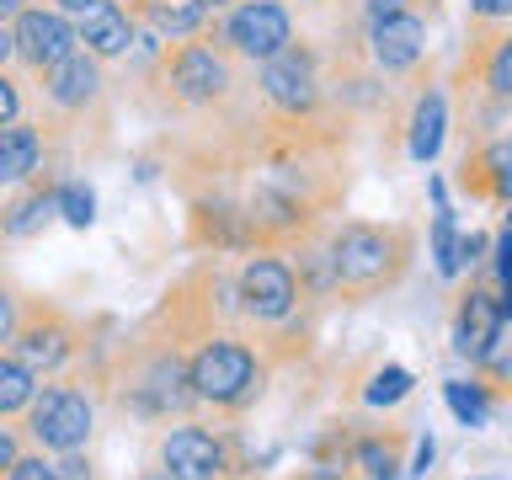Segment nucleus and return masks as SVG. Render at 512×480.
<instances>
[{"instance_id": "f257e3e1", "label": "nucleus", "mask_w": 512, "mask_h": 480, "mask_svg": "<svg viewBox=\"0 0 512 480\" xmlns=\"http://www.w3.org/2000/svg\"><path fill=\"white\" fill-rule=\"evenodd\" d=\"M246 64H240L230 48H224L214 32H198V38H176V43H155L150 64H144V96L160 118L176 123H208L219 118L224 107L240 102L246 91Z\"/></svg>"}, {"instance_id": "f03ea898", "label": "nucleus", "mask_w": 512, "mask_h": 480, "mask_svg": "<svg viewBox=\"0 0 512 480\" xmlns=\"http://www.w3.org/2000/svg\"><path fill=\"white\" fill-rule=\"evenodd\" d=\"M32 112L48 144H54V160L70 166V160L86 150L102 155L112 144V80H107V64L91 59L86 48L70 54L64 64H54L48 75L32 80Z\"/></svg>"}, {"instance_id": "7ed1b4c3", "label": "nucleus", "mask_w": 512, "mask_h": 480, "mask_svg": "<svg viewBox=\"0 0 512 480\" xmlns=\"http://www.w3.org/2000/svg\"><path fill=\"white\" fill-rule=\"evenodd\" d=\"M331 283L342 304H368L395 294L416 267V230L395 219H342L326 230Z\"/></svg>"}, {"instance_id": "20e7f679", "label": "nucleus", "mask_w": 512, "mask_h": 480, "mask_svg": "<svg viewBox=\"0 0 512 480\" xmlns=\"http://www.w3.org/2000/svg\"><path fill=\"white\" fill-rule=\"evenodd\" d=\"M187 374H192L198 411H214L219 422H235V416H246L267 395L272 358L246 326H219L214 336H203L187 352Z\"/></svg>"}, {"instance_id": "39448f33", "label": "nucleus", "mask_w": 512, "mask_h": 480, "mask_svg": "<svg viewBox=\"0 0 512 480\" xmlns=\"http://www.w3.org/2000/svg\"><path fill=\"white\" fill-rule=\"evenodd\" d=\"M251 102L278 123H310L326 118V64H320V48L294 38L283 54H272L267 64L251 70Z\"/></svg>"}, {"instance_id": "423d86ee", "label": "nucleus", "mask_w": 512, "mask_h": 480, "mask_svg": "<svg viewBox=\"0 0 512 480\" xmlns=\"http://www.w3.org/2000/svg\"><path fill=\"white\" fill-rule=\"evenodd\" d=\"M230 304L246 331H283L299 320L304 283L288 251H246V262L230 278Z\"/></svg>"}, {"instance_id": "0eeeda50", "label": "nucleus", "mask_w": 512, "mask_h": 480, "mask_svg": "<svg viewBox=\"0 0 512 480\" xmlns=\"http://www.w3.org/2000/svg\"><path fill=\"white\" fill-rule=\"evenodd\" d=\"M22 432L32 448H43V454H80V448H91L96 438V395L91 384H80L75 374H59V379H43L38 395H32V406L22 416Z\"/></svg>"}, {"instance_id": "6e6552de", "label": "nucleus", "mask_w": 512, "mask_h": 480, "mask_svg": "<svg viewBox=\"0 0 512 480\" xmlns=\"http://www.w3.org/2000/svg\"><path fill=\"white\" fill-rule=\"evenodd\" d=\"M11 352L38 379L75 374V368L86 363V320H80L75 310H64L59 299L27 294V310H22V326H16Z\"/></svg>"}, {"instance_id": "1a4fd4ad", "label": "nucleus", "mask_w": 512, "mask_h": 480, "mask_svg": "<svg viewBox=\"0 0 512 480\" xmlns=\"http://www.w3.org/2000/svg\"><path fill=\"white\" fill-rule=\"evenodd\" d=\"M155 464L171 470V480H246L240 448L230 427H208L198 416H182L171 432H160Z\"/></svg>"}, {"instance_id": "9d476101", "label": "nucleus", "mask_w": 512, "mask_h": 480, "mask_svg": "<svg viewBox=\"0 0 512 480\" xmlns=\"http://www.w3.org/2000/svg\"><path fill=\"white\" fill-rule=\"evenodd\" d=\"M208 32H214L246 70L267 64L272 54H283V48L299 38L288 0H235L230 11H219L214 22H208Z\"/></svg>"}, {"instance_id": "9b49d317", "label": "nucleus", "mask_w": 512, "mask_h": 480, "mask_svg": "<svg viewBox=\"0 0 512 480\" xmlns=\"http://www.w3.org/2000/svg\"><path fill=\"white\" fill-rule=\"evenodd\" d=\"M363 54L379 80H422L432 70V27L422 11H390L363 27Z\"/></svg>"}, {"instance_id": "f8f14e48", "label": "nucleus", "mask_w": 512, "mask_h": 480, "mask_svg": "<svg viewBox=\"0 0 512 480\" xmlns=\"http://www.w3.org/2000/svg\"><path fill=\"white\" fill-rule=\"evenodd\" d=\"M11 48H16V70L27 80L48 75L54 64H64L70 54H80V32H75V16H64L54 6H27L22 16L11 22Z\"/></svg>"}, {"instance_id": "ddd939ff", "label": "nucleus", "mask_w": 512, "mask_h": 480, "mask_svg": "<svg viewBox=\"0 0 512 480\" xmlns=\"http://www.w3.org/2000/svg\"><path fill=\"white\" fill-rule=\"evenodd\" d=\"M454 80L512 112V27H470Z\"/></svg>"}, {"instance_id": "4468645a", "label": "nucleus", "mask_w": 512, "mask_h": 480, "mask_svg": "<svg viewBox=\"0 0 512 480\" xmlns=\"http://www.w3.org/2000/svg\"><path fill=\"white\" fill-rule=\"evenodd\" d=\"M59 182H64V166L48 160L43 176H32L27 187H11L0 198V240L16 246V240H32L48 219L59 214Z\"/></svg>"}, {"instance_id": "2eb2a0df", "label": "nucleus", "mask_w": 512, "mask_h": 480, "mask_svg": "<svg viewBox=\"0 0 512 480\" xmlns=\"http://www.w3.org/2000/svg\"><path fill=\"white\" fill-rule=\"evenodd\" d=\"M75 32H80V48L102 64H123L139 54V22L128 11V0H91L75 16Z\"/></svg>"}, {"instance_id": "dca6fc26", "label": "nucleus", "mask_w": 512, "mask_h": 480, "mask_svg": "<svg viewBox=\"0 0 512 480\" xmlns=\"http://www.w3.org/2000/svg\"><path fill=\"white\" fill-rule=\"evenodd\" d=\"M459 187L480 203H512V134H496L486 144H470L459 160Z\"/></svg>"}, {"instance_id": "f3484780", "label": "nucleus", "mask_w": 512, "mask_h": 480, "mask_svg": "<svg viewBox=\"0 0 512 480\" xmlns=\"http://www.w3.org/2000/svg\"><path fill=\"white\" fill-rule=\"evenodd\" d=\"M54 160V144L32 118H16V123H0V192L11 187H27L32 176H43V166ZM59 166V160H54Z\"/></svg>"}, {"instance_id": "a211bd4d", "label": "nucleus", "mask_w": 512, "mask_h": 480, "mask_svg": "<svg viewBox=\"0 0 512 480\" xmlns=\"http://www.w3.org/2000/svg\"><path fill=\"white\" fill-rule=\"evenodd\" d=\"M502 326H507L502 299H491L486 288H470V294H464V304H459V320H454L459 352H464V358H475V363H486L491 347L502 342Z\"/></svg>"}, {"instance_id": "6ab92c4d", "label": "nucleus", "mask_w": 512, "mask_h": 480, "mask_svg": "<svg viewBox=\"0 0 512 480\" xmlns=\"http://www.w3.org/2000/svg\"><path fill=\"white\" fill-rule=\"evenodd\" d=\"M443 128H448V96L432 86V80H422V91H416L411 102V118H406V150L411 160H438L443 150Z\"/></svg>"}, {"instance_id": "aec40b11", "label": "nucleus", "mask_w": 512, "mask_h": 480, "mask_svg": "<svg viewBox=\"0 0 512 480\" xmlns=\"http://www.w3.org/2000/svg\"><path fill=\"white\" fill-rule=\"evenodd\" d=\"M38 374L16 358V352L6 347L0 352V422H22L27 416V406H32V395H38Z\"/></svg>"}, {"instance_id": "412c9836", "label": "nucleus", "mask_w": 512, "mask_h": 480, "mask_svg": "<svg viewBox=\"0 0 512 480\" xmlns=\"http://www.w3.org/2000/svg\"><path fill=\"white\" fill-rule=\"evenodd\" d=\"M27 107H32V80L16 64H0V123L27 118Z\"/></svg>"}, {"instance_id": "4be33fe9", "label": "nucleus", "mask_w": 512, "mask_h": 480, "mask_svg": "<svg viewBox=\"0 0 512 480\" xmlns=\"http://www.w3.org/2000/svg\"><path fill=\"white\" fill-rule=\"evenodd\" d=\"M59 219L75 224V230H86V224L96 219V192L86 182H75V176H64V182H59Z\"/></svg>"}, {"instance_id": "5701e85b", "label": "nucleus", "mask_w": 512, "mask_h": 480, "mask_svg": "<svg viewBox=\"0 0 512 480\" xmlns=\"http://www.w3.org/2000/svg\"><path fill=\"white\" fill-rule=\"evenodd\" d=\"M22 310H27V288L11 278V272H0V352L16 342V326H22Z\"/></svg>"}, {"instance_id": "b1692460", "label": "nucleus", "mask_w": 512, "mask_h": 480, "mask_svg": "<svg viewBox=\"0 0 512 480\" xmlns=\"http://www.w3.org/2000/svg\"><path fill=\"white\" fill-rule=\"evenodd\" d=\"M358 470L368 475V480H395L400 475V443H374V438H363L358 443Z\"/></svg>"}, {"instance_id": "393cba45", "label": "nucleus", "mask_w": 512, "mask_h": 480, "mask_svg": "<svg viewBox=\"0 0 512 480\" xmlns=\"http://www.w3.org/2000/svg\"><path fill=\"white\" fill-rule=\"evenodd\" d=\"M432 256H438L443 278L459 272V235H454V214H448V208H438V219H432Z\"/></svg>"}, {"instance_id": "a878e982", "label": "nucleus", "mask_w": 512, "mask_h": 480, "mask_svg": "<svg viewBox=\"0 0 512 480\" xmlns=\"http://www.w3.org/2000/svg\"><path fill=\"white\" fill-rule=\"evenodd\" d=\"M0 480H54V454H43V448H32V443H27V448H22V459H16Z\"/></svg>"}, {"instance_id": "bb28decb", "label": "nucleus", "mask_w": 512, "mask_h": 480, "mask_svg": "<svg viewBox=\"0 0 512 480\" xmlns=\"http://www.w3.org/2000/svg\"><path fill=\"white\" fill-rule=\"evenodd\" d=\"M470 27H512V0H470Z\"/></svg>"}, {"instance_id": "cd10ccee", "label": "nucleus", "mask_w": 512, "mask_h": 480, "mask_svg": "<svg viewBox=\"0 0 512 480\" xmlns=\"http://www.w3.org/2000/svg\"><path fill=\"white\" fill-rule=\"evenodd\" d=\"M54 480H96L91 448H80V454H59V459H54Z\"/></svg>"}, {"instance_id": "c85d7f7f", "label": "nucleus", "mask_w": 512, "mask_h": 480, "mask_svg": "<svg viewBox=\"0 0 512 480\" xmlns=\"http://www.w3.org/2000/svg\"><path fill=\"white\" fill-rule=\"evenodd\" d=\"M22 448H27V432H22V422H0V475H6L11 464L22 459Z\"/></svg>"}, {"instance_id": "c756f323", "label": "nucleus", "mask_w": 512, "mask_h": 480, "mask_svg": "<svg viewBox=\"0 0 512 480\" xmlns=\"http://www.w3.org/2000/svg\"><path fill=\"white\" fill-rule=\"evenodd\" d=\"M288 480H352V475L336 470V464H315V470H299V475H288Z\"/></svg>"}, {"instance_id": "7c9ffc66", "label": "nucleus", "mask_w": 512, "mask_h": 480, "mask_svg": "<svg viewBox=\"0 0 512 480\" xmlns=\"http://www.w3.org/2000/svg\"><path fill=\"white\" fill-rule=\"evenodd\" d=\"M496 272H502V283L512 278V230L502 235V246H496Z\"/></svg>"}, {"instance_id": "2f4dec72", "label": "nucleus", "mask_w": 512, "mask_h": 480, "mask_svg": "<svg viewBox=\"0 0 512 480\" xmlns=\"http://www.w3.org/2000/svg\"><path fill=\"white\" fill-rule=\"evenodd\" d=\"M27 6H38V0H0V22H16Z\"/></svg>"}, {"instance_id": "473e14b6", "label": "nucleus", "mask_w": 512, "mask_h": 480, "mask_svg": "<svg viewBox=\"0 0 512 480\" xmlns=\"http://www.w3.org/2000/svg\"><path fill=\"white\" fill-rule=\"evenodd\" d=\"M43 6H54V11H64V16H80L91 0H43Z\"/></svg>"}, {"instance_id": "72a5a7b5", "label": "nucleus", "mask_w": 512, "mask_h": 480, "mask_svg": "<svg viewBox=\"0 0 512 480\" xmlns=\"http://www.w3.org/2000/svg\"><path fill=\"white\" fill-rule=\"evenodd\" d=\"M16 48H11V22H0V64H11Z\"/></svg>"}, {"instance_id": "f704fd0d", "label": "nucleus", "mask_w": 512, "mask_h": 480, "mask_svg": "<svg viewBox=\"0 0 512 480\" xmlns=\"http://www.w3.org/2000/svg\"><path fill=\"white\" fill-rule=\"evenodd\" d=\"M198 6H203L208 16H219V11H230V6H235V0H198Z\"/></svg>"}, {"instance_id": "c9c22d12", "label": "nucleus", "mask_w": 512, "mask_h": 480, "mask_svg": "<svg viewBox=\"0 0 512 480\" xmlns=\"http://www.w3.org/2000/svg\"><path fill=\"white\" fill-rule=\"evenodd\" d=\"M134 480H171V470H160V464H150V470H139Z\"/></svg>"}, {"instance_id": "e433bc0d", "label": "nucleus", "mask_w": 512, "mask_h": 480, "mask_svg": "<svg viewBox=\"0 0 512 480\" xmlns=\"http://www.w3.org/2000/svg\"><path fill=\"white\" fill-rule=\"evenodd\" d=\"M507 224H512V203H507Z\"/></svg>"}]
</instances>
